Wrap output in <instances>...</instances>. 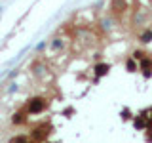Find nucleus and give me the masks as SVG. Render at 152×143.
<instances>
[{
  "instance_id": "1",
  "label": "nucleus",
  "mask_w": 152,
  "mask_h": 143,
  "mask_svg": "<svg viewBox=\"0 0 152 143\" xmlns=\"http://www.w3.org/2000/svg\"><path fill=\"white\" fill-rule=\"evenodd\" d=\"M46 107H48V101L44 97H31L25 109L28 111V114H38V113L46 111Z\"/></svg>"
},
{
  "instance_id": "2",
  "label": "nucleus",
  "mask_w": 152,
  "mask_h": 143,
  "mask_svg": "<svg viewBox=\"0 0 152 143\" xmlns=\"http://www.w3.org/2000/svg\"><path fill=\"white\" fill-rule=\"evenodd\" d=\"M139 69L142 71V74H145L146 76V78H150V76H152V59H150V57H142V59L139 61Z\"/></svg>"
},
{
  "instance_id": "3",
  "label": "nucleus",
  "mask_w": 152,
  "mask_h": 143,
  "mask_svg": "<svg viewBox=\"0 0 152 143\" xmlns=\"http://www.w3.org/2000/svg\"><path fill=\"white\" fill-rule=\"evenodd\" d=\"M48 133H50V130L44 132L42 128H34V130L31 132V136H28V137H31L32 141H44L46 137H48Z\"/></svg>"
},
{
  "instance_id": "4",
  "label": "nucleus",
  "mask_w": 152,
  "mask_h": 143,
  "mask_svg": "<svg viewBox=\"0 0 152 143\" xmlns=\"http://www.w3.org/2000/svg\"><path fill=\"white\" fill-rule=\"evenodd\" d=\"M108 71H110V65L108 63H97L93 67V73H95V76H104L108 73Z\"/></svg>"
},
{
  "instance_id": "5",
  "label": "nucleus",
  "mask_w": 152,
  "mask_h": 143,
  "mask_svg": "<svg viewBox=\"0 0 152 143\" xmlns=\"http://www.w3.org/2000/svg\"><path fill=\"white\" fill-rule=\"evenodd\" d=\"M126 8H127V2H126V0H112V12L114 13L126 12Z\"/></svg>"
},
{
  "instance_id": "6",
  "label": "nucleus",
  "mask_w": 152,
  "mask_h": 143,
  "mask_svg": "<svg viewBox=\"0 0 152 143\" xmlns=\"http://www.w3.org/2000/svg\"><path fill=\"white\" fill-rule=\"evenodd\" d=\"M27 114H28L27 109H23V111H17L15 114H13V124H25V122H27Z\"/></svg>"
},
{
  "instance_id": "7",
  "label": "nucleus",
  "mask_w": 152,
  "mask_h": 143,
  "mask_svg": "<svg viewBox=\"0 0 152 143\" xmlns=\"http://www.w3.org/2000/svg\"><path fill=\"white\" fill-rule=\"evenodd\" d=\"M139 40L142 42V44H146V42H152V29H146V31H142L141 36H139Z\"/></svg>"
},
{
  "instance_id": "8",
  "label": "nucleus",
  "mask_w": 152,
  "mask_h": 143,
  "mask_svg": "<svg viewBox=\"0 0 152 143\" xmlns=\"http://www.w3.org/2000/svg\"><path fill=\"white\" fill-rule=\"evenodd\" d=\"M145 126H146V116L145 114H139V116L135 118V128L141 130V128H145Z\"/></svg>"
},
{
  "instance_id": "9",
  "label": "nucleus",
  "mask_w": 152,
  "mask_h": 143,
  "mask_svg": "<svg viewBox=\"0 0 152 143\" xmlns=\"http://www.w3.org/2000/svg\"><path fill=\"white\" fill-rule=\"evenodd\" d=\"M126 67H127V71H129V73H135V71H137V67H139V65H137V59L129 57V59L126 61Z\"/></svg>"
},
{
  "instance_id": "10",
  "label": "nucleus",
  "mask_w": 152,
  "mask_h": 143,
  "mask_svg": "<svg viewBox=\"0 0 152 143\" xmlns=\"http://www.w3.org/2000/svg\"><path fill=\"white\" fill-rule=\"evenodd\" d=\"M145 55L146 54H145V52H141V50H135V52H133V59H137V61H141Z\"/></svg>"
},
{
  "instance_id": "11",
  "label": "nucleus",
  "mask_w": 152,
  "mask_h": 143,
  "mask_svg": "<svg viewBox=\"0 0 152 143\" xmlns=\"http://www.w3.org/2000/svg\"><path fill=\"white\" fill-rule=\"evenodd\" d=\"M12 143H28V137H25V136H21V137H13Z\"/></svg>"
}]
</instances>
